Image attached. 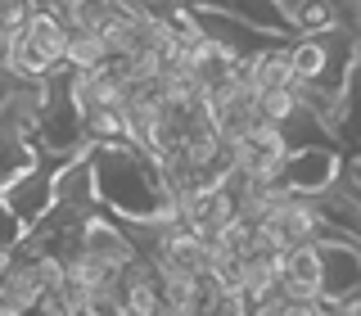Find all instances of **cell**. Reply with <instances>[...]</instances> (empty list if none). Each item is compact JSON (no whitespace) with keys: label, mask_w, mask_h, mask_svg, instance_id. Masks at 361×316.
Returning <instances> with one entry per match:
<instances>
[{"label":"cell","mask_w":361,"mask_h":316,"mask_svg":"<svg viewBox=\"0 0 361 316\" xmlns=\"http://www.w3.org/2000/svg\"><path fill=\"white\" fill-rule=\"evenodd\" d=\"M190 14H195V23H199V32H203V37H208L212 45H217V50H226L235 63L262 59V54L271 50V45L289 41V37H271V32L253 28V23H244V18H231V14H221V9L190 5Z\"/></svg>","instance_id":"7a4b0ae2"},{"label":"cell","mask_w":361,"mask_h":316,"mask_svg":"<svg viewBox=\"0 0 361 316\" xmlns=\"http://www.w3.org/2000/svg\"><path fill=\"white\" fill-rule=\"evenodd\" d=\"M37 9V0H0V23H5V32H27Z\"/></svg>","instance_id":"e0dca14e"},{"label":"cell","mask_w":361,"mask_h":316,"mask_svg":"<svg viewBox=\"0 0 361 316\" xmlns=\"http://www.w3.org/2000/svg\"><path fill=\"white\" fill-rule=\"evenodd\" d=\"M77 316H99V312H77Z\"/></svg>","instance_id":"cb8c5ba5"},{"label":"cell","mask_w":361,"mask_h":316,"mask_svg":"<svg viewBox=\"0 0 361 316\" xmlns=\"http://www.w3.org/2000/svg\"><path fill=\"white\" fill-rule=\"evenodd\" d=\"M37 5H41V9H54V5H59V0H37Z\"/></svg>","instance_id":"603a6c76"},{"label":"cell","mask_w":361,"mask_h":316,"mask_svg":"<svg viewBox=\"0 0 361 316\" xmlns=\"http://www.w3.org/2000/svg\"><path fill=\"white\" fill-rule=\"evenodd\" d=\"M298 109H302L298 86H285V90H262V99H257V113H262L267 122H276V127H285V122H289Z\"/></svg>","instance_id":"2e32d148"},{"label":"cell","mask_w":361,"mask_h":316,"mask_svg":"<svg viewBox=\"0 0 361 316\" xmlns=\"http://www.w3.org/2000/svg\"><path fill=\"white\" fill-rule=\"evenodd\" d=\"M54 14L68 23V32H99L104 37V28L118 18V9L109 0H59Z\"/></svg>","instance_id":"7c38bea8"},{"label":"cell","mask_w":361,"mask_h":316,"mask_svg":"<svg viewBox=\"0 0 361 316\" xmlns=\"http://www.w3.org/2000/svg\"><path fill=\"white\" fill-rule=\"evenodd\" d=\"M73 99L77 109H82V118L99 109H127V99H122V82L109 73H73Z\"/></svg>","instance_id":"8fae6325"},{"label":"cell","mask_w":361,"mask_h":316,"mask_svg":"<svg viewBox=\"0 0 361 316\" xmlns=\"http://www.w3.org/2000/svg\"><path fill=\"white\" fill-rule=\"evenodd\" d=\"M109 63H113V54H109V45H104L99 32H73L63 68H73V73H104Z\"/></svg>","instance_id":"4fadbf2b"},{"label":"cell","mask_w":361,"mask_h":316,"mask_svg":"<svg viewBox=\"0 0 361 316\" xmlns=\"http://www.w3.org/2000/svg\"><path fill=\"white\" fill-rule=\"evenodd\" d=\"M280 293H285V298H316V303H325V257H321V244L289 248V253L280 257Z\"/></svg>","instance_id":"52a82bcc"},{"label":"cell","mask_w":361,"mask_h":316,"mask_svg":"<svg viewBox=\"0 0 361 316\" xmlns=\"http://www.w3.org/2000/svg\"><path fill=\"white\" fill-rule=\"evenodd\" d=\"M95 181H99V203L113 217L127 221H163L176 217V195L167 190L163 163L145 154L140 145H95Z\"/></svg>","instance_id":"6da1fadb"},{"label":"cell","mask_w":361,"mask_h":316,"mask_svg":"<svg viewBox=\"0 0 361 316\" xmlns=\"http://www.w3.org/2000/svg\"><path fill=\"white\" fill-rule=\"evenodd\" d=\"M99 316H127V312H122V308H109V312H99Z\"/></svg>","instance_id":"7402d4cb"},{"label":"cell","mask_w":361,"mask_h":316,"mask_svg":"<svg viewBox=\"0 0 361 316\" xmlns=\"http://www.w3.org/2000/svg\"><path fill=\"white\" fill-rule=\"evenodd\" d=\"M280 257L285 253H248L240 257V298L248 312H257L262 303L280 298Z\"/></svg>","instance_id":"30bf717a"},{"label":"cell","mask_w":361,"mask_h":316,"mask_svg":"<svg viewBox=\"0 0 361 316\" xmlns=\"http://www.w3.org/2000/svg\"><path fill=\"white\" fill-rule=\"evenodd\" d=\"M27 316H77V308H73V298H68V289H59V293H45Z\"/></svg>","instance_id":"ac0fdd59"},{"label":"cell","mask_w":361,"mask_h":316,"mask_svg":"<svg viewBox=\"0 0 361 316\" xmlns=\"http://www.w3.org/2000/svg\"><path fill=\"white\" fill-rule=\"evenodd\" d=\"M338 176H343V150H298L289 154V167H285V186L302 199L330 195Z\"/></svg>","instance_id":"5b68a950"},{"label":"cell","mask_w":361,"mask_h":316,"mask_svg":"<svg viewBox=\"0 0 361 316\" xmlns=\"http://www.w3.org/2000/svg\"><path fill=\"white\" fill-rule=\"evenodd\" d=\"M357 32H361V14H357Z\"/></svg>","instance_id":"d4e9b609"},{"label":"cell","mask_w":361,"mask_h":316,"mask_svg":"<svg viewBox=\"0 0 361 316\" xmlns=\"http://www.w3.org/2000/svg\"><path fill=\"white\" fill-rule=\"evenodd\" d=\"M59 208L86 212V217L99 212V181H95V158H90V150L77 154L59 172Z\"/></svg>","instance_id":"ba28073f"},{"label":"cell","mask_w":361,"mask_h":316,"mask_svg":"<svg viewBox=\"0 0 361 316\" xmlns=\"http://www.w3.org/2000/svg\"><path fill=\"white\" fill-rule=\"evenodd\" d=\"M343 95H348V118H353V113H361V54H357L353 73H348V86H343Z\"/></svg>","instance_id":"ffe728a7"},{"label":"cell","mask_w":361,"mask_h":316,"mask_svg":"<svg viewBox=\"0 0 361 316\" xmlns=\"http://www.w3.org/2000/svg\"><path fill=\"white\" fill-rule=\"evenodd\" d=\"M68 41H73L68 23L54 14V9H37L32 23H27V32H23V68L18 73L50 77L54 68H63V59H68Z\"/></svg>","instance_id":"3957f363"},{"label":"cell","mask_w":361,"mask_h":316,"mask_svg":"<svg viewBox=\"0 0 361 316\" xmlns=\"http://www.w3.org/2000/svg\"><path fill=\"white\" fill-rule=\"evenodd\" d=\"M235 217H240V203L226 195V190H217V186H195L190 195L176 199V221L190 226L195 235H203L208 244L217 240Z\"/></svg>","instance_id":"277c9868"},{"label":"cell","mask_w":361,"mask_h":316,"mask_svg":"<svg viewBox=\"0 0 361 316\" xmlns=\"http://www.w3.org/2000/svg\"><path fill=\"white\" fill-rule=\"evenodd\" d=\"M353 5H357V9H361V0H353Z\"/></svg>","instance_id":"484cf974"},{"label":"cell","mask_w":361,"mask_h":316,"mask_svg":"<svg viewBox=\"0 0 361 316\" xmlns=\"http://www.w3.org/2000/svg\"><path fill=\"white\" fill-rule=\"evenodd\" d=\"M293 73H298L302 86H321L325 82V73H330L325 37H293Z\"/></svg>","instance_id":"5bb4252c"},{"label":"cell","mask_w":361,"mask_h":316,"mask_svg":"<svg viewBox=\"0 0 361 316\" xmlns=\"http://www.w3.org/2000/svg\"><path fill=\"white\" fill-rule=\"evenodd\" d=\"M195 5L221 9V14H231V18H244V23H253V28L271 32V37H293L285 0H195Z\"/></svg>","instance_id":"9c48e42d"},{"label":"cell","mask_w":361,"mask_h":316,"mask_svg":"<svg viewBox=\"0 0 361 316\" xmlns=\"http://www.w3.org/2000/svg\"><path fill=\"white\" fill-rule=\"evenodd\" d=\"M82 253H90L95 262H104L109 271H127L135 257V244H131V235L122 231V221L113 217V212H95V217L86 221V235H82Z\"/></svg>","instance_id":"8992f818"},{"label":"cell","mask_w":361,"mask_h":316,"mask_svg":"<svg viewBox=\"0 0 361 316\" xmlns=\"http://www.w3.org/2000/svg\"><path fill=\"white\" fill-rule=\"evenodd\" d=\"M316 203H321L325 221H330L334 231H343L348 240H357V244H361V203H353L348 195H338V190H330V195H321Z\"/></svg>","instance_id":"9a60e30c"},{"label":"cell","mask_w":361,"mask_h":316,"mask_svg":"<svg viewBox=\"0 0 361 316\" xmlns=\"http://www.w3.org/2000/svg\"><path fill=\"white\" fill-rule=\"evenodd\" d=\"M334 316H361V289L348 293L343 303H334Z\"/></svg>","instance_id":"44dd1931"},{"label":"cell","mask_w":361,"mask_h":316,"mask_svg":"<svg viewBox=\"0 0 361 316\" xmlns=\"http://www.w3.org/2000/svg\"><path fill=\"white\" fill-rule=\"evenodd\" d=\"M203 316H253V312H248V303L240 293H217V298L203 308Z\"/></svg>","instance_id":"d6986e66"}]
</instances>
